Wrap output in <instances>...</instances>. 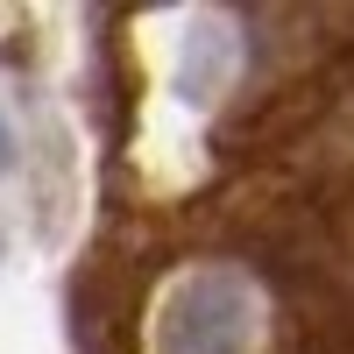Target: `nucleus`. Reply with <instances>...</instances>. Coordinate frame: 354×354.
<instances>
[{"label": "nucleus", "instance_id": "obj_1", "mask_svg": "<svg viewBox=\"0 0 354 354\" xmlns=\"http://www.w3.org/2000/svg\"><path fill=\"white\" fill-rule=\"evenodd\" d=\"M262 347V290L227 270L198 262L149 305V354H255Z\"/></svg>", "mask_w": 354, "mask_h": 354}, {"label": "nucleus", "instance_id": "obj_2", "mask_svg": "<svg viewBox=\"0 0 354 354\" xmlns=\"http://www.w3.org/2000/svg\"><path fill=\"white\" fill-rule=\"evenodd\" d=\"M8 156H15V135H8V113H0V170H8Z\"/></svg>", "mask_w": 354, "mask_h": 354}]
</instances>
